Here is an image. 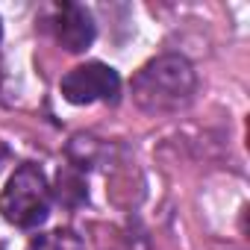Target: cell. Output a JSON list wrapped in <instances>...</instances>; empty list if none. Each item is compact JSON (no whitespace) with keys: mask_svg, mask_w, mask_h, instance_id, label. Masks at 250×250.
Returning <instances> with one entry per match:
<instances>
[{"mask_svg":"<svg viewBox=\"0 0 250 250\" xmlns=\"http://www.w3.org/2000/svg\"><path fill=\"white\" fill-rule=\"evenodd\" d=\"M44 27L53 33L56 44L68 53H85L94 39H97V27L94 18L85 6L80 3H56L47 9Z\"/></svg>","mask_w":250,"mask_h":250,"instance_id":"4","label":"cell"},{"mask_svg":"<svg viewBox=\"0 0 250 250\" xmlns=\"http://www.w3.org/2000/svg\"><path fill=\"white\" fill-rule=\"evenodd\" d=\"M133 103L153 118L177 115L197 94V71L183 53H162L145 62L130 83Z\"/></svg>","mask_w":250,"mask_h":250,"instance_id":"1","label":"cell"},{"mask_svg":"<svg viewBox=\"0 0 250 250\" xmlns=\"http://www.w3.org/2000/svg\"><path fill=\"white\" fill-rule=\"evenodd\" d=\"M59 91L74 106L118 103L121 100V77L106 62H85V65L71 68L59 80Z\"/></svg>","mask_w":250,"mask_h":250,"instance_id":"3","label":"cell"},{"mask_svg":"<svg viewBox=\"0 0 250 250\" xmlns=\"http://www.w3.org/2000/svg\"><path fill=\"white\" fill-rule=\"evenodd\" d=\"M27 250H85V241H83L80 232H74L68 227H59V229L33 235Z\"/></svg>","mask_w":250,"mask_h":250,"instance_id":"5","label":"cell"},{"mask_svg":"<svg viewBox=\"0 0 250 250\" xmlns=\"http://www.w3.org/2000/svg\"><path fill=\"white\" fill-rule=\"evenodd\" d=\"M0 42H3V24H0Z\"/></svg>","mask_w":250,"mask_h":250,"instance_id":"6","label":"cell"},{"mask_svg":"<svg viewBox=\"0 0 250 250\" xmlns=\"http://www.w3.org/2000/svg\"><path fill=\"white\" fill-rule=\"evenodd\" d=\"M53 188L36 162H21L0 191V215L18 229H36L47 221Z\"/></svg>","mask_w":250,"mask_h":250,"instance_id":"2","label":"cell"}]
</instances>
